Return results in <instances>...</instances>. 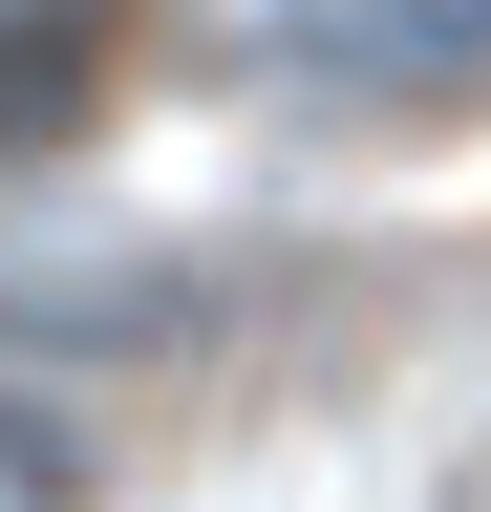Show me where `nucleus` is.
<instances>
[{
  "instance_id": "obj_1",
  "label": "nucleus",
  "mask_w": 491,
  "mask_h": 512,
  "mask_svg": "<svg viewBox=\"0 0 491 512\" xmlns=\"http://www.w3.org/2000/svg\"><path fill=\"white\" fill-rule=\"evenodd\" d=\"M107 86V0H0V150H43Z\"/></svg>"
}]
</instances>
